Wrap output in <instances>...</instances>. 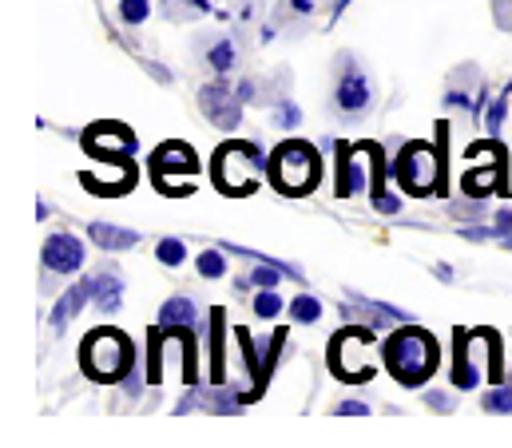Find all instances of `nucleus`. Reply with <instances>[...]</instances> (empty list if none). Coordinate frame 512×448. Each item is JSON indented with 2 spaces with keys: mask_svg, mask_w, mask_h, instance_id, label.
<instances>
[{
  "mask_svg": "<svg viewBox=\"0 0 512 448\" xmlns=\"http://www.w3.org/2000/svg\"><path fill=\"white\" fill-rule=\"evenodd\" d=\"M334 413H338V417H366L370 405H366V401H342V405H334Z\"/></svg>",
  "mask_w": 512,
  "mask_h": 448,
  "instance_id": "e433bc0d",
  "label": "nucleus"
},
{
  "mask_svg": "<svg viewBox=\"0 0 512 448\" xmlns=\"http://www.w3.org/2000/svg\"><path fill=\"white\" fill-rule=\"evenodd\" d=\"M84 258H88V250L76 234H68V230L48 234L44 246H40V266H44L40 294H56V278H72L84 266Z\"/></svg>",
  "mask_w": 512,
  "mask_h": 448,
  "instance_id": "0eeeda50",
  "label": "nucleus"
},
{
  "mask_svg": "<svg viewBox=\"0 0 512 448\" xmlns=\"http://www.w3.org/2000/svg\"><path fill=\"white\" fill-rule=\"evenodd\" d=\"M449 215H453L457 223H481V219H485V203H481L477 195H469V199L449 203Z\"/></svg>",
  "mask_w": 512,
  "mask_h": 448,
  "instance_id": "c756f323",
  "label": "nucleus"
},
{
  "mask_svg": "<svg viewBox=\"0 0 512 448\" xmlns=\"http://www.w3.org/2000/svg\"><path fill=\"white\" fill-rule=\"evenodd\" d=\"M322 179V159L310 143H282L274 155H270V183L282 191V195H310Z\"/></svg>",
  "mask_w": 512,
  "mask_h": 448,
  "instance_id": "39448f33",
  "label": "nucleus"
},
{
  "mask_svg": "<svg viewBox=\"0 0 512 448\" xmlns=\"http://www.w3.org/2000/svg\"><path fill=\"white\" fill-rule=\"evenodd\" d=\"M88 282H92V302H96V310H100L104 318L120 314V306H124V294H128V286H124L120 270H116V266H104V270H96Z\"/></svg>",
  "mask_w": 512,
  "mask_h": 448,
  "instance_id": "f3484780",
  "label": "nucleus"
},
{
  "mask_svg": "<svg viewBox=\"0 0 512 448\" xmlns=\"http://www.w3.org/2000/svg\"><path fill=\"white\" fill-rule=\"evenodd\" d=\"M497 341H489V334H457V353H453V385L461 393L477 389V381L485 377V353H493Z\"/></svg>",
  "mask_w": 512,
  "mask_h": 448,
  "instance_id": "f8f14e48",
  "label": "nucleus"
},
{
  "mask_svg": "<svg viewBox=\"0 0 512 448\" xmlns=\"http://www.w3.org/2000/svg\"><path fill=\"white\" fill-rule=\"evenodd\" d=\"M262 175H270V163L258 143H227L215 151V183L223 195H251Z\"/></svg>",
  "mask_w": 512,
  "mask_h": 448,
  "instance_id": "7ed1b4c3",
  "label": "nucleus"
},
{
  "mask_svg": "<svg viewBox=\"0 0 512 448\" xmlns=\"http://www.w3.org/2000/svg\"><path fill=\"white\" fill-rule=\"evenodd\" d=\"M421 401H425V409H433V413H453V409H457V397H453L449 389H429Z\"/></svg>",
  "mask_w": 512,
  "mask_h": 448,
  "instance_id": "72a5a7b5",
  "label": "nucleus"
},
{
  "mask_svg": "<svg viewBox=\"0 0 512 448\" xmlns=\"http://www.w3.org/2000/svg\"><path fill=\"white\" fill-rule=\"evenodd\" d=\"M461 234H465L469 242H493V238H497V230H493V226H465Z\"/></svg>",
  "mask_w": 512,
  "mask_h": 448,
  "instance_id": "4c0bfd02",
  "label": "nucleus"
},
{
  "mask_svg": "<svg viewBox=\"0 0 512 448\" xmlns=\"http://www.w3.org/2000/svg\"><path fill=\"white\" fill-rule=\"evenodd\" d=\"M143 377H139V369H131L128 377H124V393H128V401H139V393H143V385H139Z\"/></svg>",
  "mask_w": 512,
  "mask_h": 448,
  "instance_id": "58836bf2",
  "label": "nucleus"
},
{
  "mask_svg": "<svg viewBox=\"0 0 512 448\" xmlns=\"http://www.w3.org/2000/svg\"><path fill=\"white\" fill-rule=\"evenodd\" d=\"M282 310H286V302H282L274 290H258V294H255V318H262V322H274Z\"/></svg>",
  "mask_w": 512,
  "mask_h": 448,
  "instance_id": "7c9ffc66",
  "label": "nucleus"
},
{
  "mask_svg": "<svg viewBox=\"0 0 512 448\" xmlns=\"http://www.w3.org/2000/svg\"><path fill=\"white\" fill-rule=\"evenodd\" d=\"M151 167H155V183L163 187V195H191V183L199 175V155L187 143H163Z\"/></svg>",
  "mask_w": 512,
  "mask_h": 448,
  "instance_id": "1a4fd4ad",
  "label": "nucleus"
},
{
  "mask_svg": "<svg viewBox=\"0 0 512 448\" xmlns=\"http://www.w3.org/2000/svg\"><path fill=\"white\" fill-rule=\"evenodd\" d=\"M215 8V0H163V16L171 20H199Z\"/></svg>",
  "mask_w": 512,
  "mask_h": 448,
  "instance_id": "b1692460",
  "label": "nucleus"
},
{
  "mask_svg": "<svg viewBox=\"0 0 512 448\" xmlns=\"http://www.w3.org/2000/svg\"><path fill=\"white\" fill-rule=\"evenodd\" d=\"M374 147H342L338 151V175H334V191L342 199L358 195V191H370V155Z\"/></svg>",
  "mask_w": 512,
  "mask_h": 448,
  "instance_id": "2eb2a0df",
  "label": "nucleus"
},
{
  "mask_svg": "<svg viewBox=\"0 0 512 448\" xmlns=\"http://www.w3.org/2000/svg\"><path fill=\"white\" fill-rule=\"evenodd\" d=\"M243 96L239 88H231V76H211L203 88H199V112L207 115L219 131H235L243 123Z\"/></svg>",
  "mask_w": 512,
  "mask_h": 448,
  "instance_id": "9d476101",
  "label": "nucleus"
},
{
  "mask_svg": "<svg viewBox=\"0 0 512 448\" xmlns=\"http://www.w3.org/2000/svg\"><path fill=\"white\" fill-rule=\"evenodd\" d=\"M88 238L104 250V254H120V250H131V246H139V230H131V226H120V223H108V219H96V223H88Z\"/></svg>",
  "mask_w": 512,
  "mask_h": 448,
  "instance_id": "a211bd4d",
  "label": "nucleus"
},
{
  "mask_svg": "<svg viewBox=\"0 0 512 448\" xmlns=\"http://www.w3.org/2000/svg\"><path fill=\"white\" fill-rule=\"evenodd\" d=\"M195 270H199V278H211V282H219V278H227V250L223 246H215V250H199V258H195Z\"/></svg>",
  "mask_w": 512,
  "mask_h": 448,
  "instance_id": "5701e85b",
  "label": "nucleus"
},
{
  "mask_svg": "<svg viewBox=\"0 0 512 448\" xmlns=\"http://www.w3.org/2000/svg\"><path fill=\"white\" fill-rule=\"evenodd\" d=\"M326 108L342 123H354V119H362L374 108V80H370V68H366V60L358 52H338L334 56Z\"/></svg>",
  "mask_w": 512,
  "mask_h": 448,
  "instance_id": "f257e3e1",
  "label": "nucleus"
},
{
  "mask_svg": "<svg viewBox=\"0 0 512 448\" xmlns=\"http://www.w3.org/2000/svg\"><path fill=\"white\" fill-rule=\"evenodd\" d=\"M88 302H92V282L84 278V282H76L72 290H64V294H60V302L52 306V330H56V334H64V330H68V322H72Z\"/></svg>",
  "mask_w": 512,
  "mask_h": 448,
  "instance_id": "aec40b11",
  "label": "nucleus"
},
{
  "mask_svg": "<svg viewBox=\"0 0 512 448\" xmlns=\"http://www.w3.org/2000/svg\"><path fill=\"white\" fill-rule=\"evenodd\" d=\"M330 365H334V373H338L342 381H350V385L370 381V377H374V365H370V337L362 334V330L342 334L334 341Z\"/></svg>",
  "mask_w": 512,
  "mask_h": 448,
  "instance_id": "9b49d317",
  "label": "nucleus"
},
{
  "mask_svg": "<svg viewBox=\"0 0 512 448\" xmlns=\"http://www.w3.org/2000/svg\"><path fill=\"white\" fill-rule=\"evenodd\" d=\"M80 183L92 187V195H124L135 183V167L128 159H104V171H84Z\"/></svg>",
  "mask_w": 512,
  "mask_h": 448,
  "instance_id": "dca6fc26",
  "label": "nucleus"
},
{
  "mask_svg": "<svg viewBox=\"0 0 512 448\" xmlns=\"http://www.w3.org/2000/svg\"><path fill=\"white\" fill-rule=\"evenodd\" d=\"M84 147L104 163V159H131L135 151V135L124 123H92L84 135Z\"/></svg>",
  "mask_w": 512,
  "mask_h": 448,
  "instance_id": "4468645a",
  "label": "nucleus"
},
{
  "mask_svg": "<svg viewBox=\"0 0 512 448\" xmlns=\"http://www.w3.org/2000/svg\"><path fill=\"white\" fill-rule=\"evenodd\" d=\"M509 100H512V92H505V96H501L493 108H485V131H489V135H497V131H501L505 112H509Z\"/></svg>",
  "mask_w": 512,
  "mask_h": 448,
  "instance_id": "f704fd0d",
  "label": "nucleus"
},
{
  "mask_svg": "<svg viewBox=\"0 0 512 448\" xmlns=\"http://www.w3.org/2000/svg\"><path fill=\"white\" fill-rule=\"evenodd\" d=\"M270 108H274V127H278V131H294V127H302V108H298L290 96L274 100Z\"/></svg>",
  "mask_w": 512,
  "mask_h": 448,
  "instance_id": "bb28decb",
  "label": "nucleus"
},
{
  "mask_svg": "<svg viewBox=\"0 0 512 448\" xmlns=\"http://www.w3.org/2000/svg\"><path fill=\"white\" fill-rule=\"evenodd\" d=\"M290 318H294L298 326H314V322L322 318V302H318L314 294H298V298L290 302Z\"/></svg>",
  "mask_w": 512,
  "mask_h": 448,
  "instance_id": "a878e982",
  "label": "nucleus"
},
{
  "mask_svg": "<svg viewBox=\"0 0 512 448\" xmlns=\"http://www.w3.org/2000/svg\"><path fill=\"white\" fill-rule=\"evenodd\" d=\"M382 353H385L389 373H393L397 385H405V389H417V385L429 381L433 369H437V341H433V334H425V330H417V326L393 330V334L385 337Z\"/></svg>",
  "mask_w": 512,
  "mask_h": 448,
  "instance_id": "f03ea898",
  "label": "nucleus"
},
{
  "mask_svg": "<svg viewBox=\"0 0 512 448\" xmlns=\"http://www.w3.org/2000/svg\"><path fill=\"white\" fill-rule=\"evenodd\" d=\"M151 16V0H120V20L128 28H139Z\"/></svg>",
  "mask_w": 512,
  "mask_h": 448,
  "instance_id": "473e14b6",
  "label": "nucleus"
},
{
  "mask_svg": "<svg viewBox=\"0 0 512 448\" xmlns=\"http://www.w3.org/2000/svg\"><path fill=\"white\" fill-rule=\"evenodd\" d=\"M493 230H497V238H509L512 234V211H501V215L493 219Z\"/></svg>",
  "mask_w": 512,
  "mask_h": 448,
  "instance_id": "ea45409f",
  "label": "nucleus"
},
{
  "mask_svg": "<svg viewBox=\"0 0 512 448\" xmlns=\"http://www.w3.org/2000/svg\"><path fill=\"white\" fill-rule=\"evenodd\" d=\"M247 401H255V397H251V393H239V389H231V385H223V381L203 393V409H211V413H219V417L239 413Z\"/></svg>",
  "mask_w": 512,
  "mask_h": 448,
  "instance_id": "412c9836",
  "label": "nucleus"
},
{
  "mask_svg": "<svg viewBox=\"0 0 512 448\" xmlns=\"http://www.w3.org/2000/svg\"><path fill=\"white\" fill-rule=\"evenodd\" d=\"M258 12H262V0H231V24L235 28H255Z\"/></svg>",
  "mask_w": 512,
  "mask_h": 448,
  "instance_id": "c85d7f7f",
  "label": "nucleus"
},
{
  "mask_svg": "<svg viewBox=\"0 0 512 448\" xmlns=\"http://www.w3.org/2000/svg\"><path fill=\"white\" fill-rule=\"evenodd\" d=\"M374 207H378L382 215H397V211H401V199H397V195H385V187L378 183V187H374Z\"/></svg>",
  "mask_w": 512,
  "mask_h": 448,
  "instance_id": "c9c22d12",
  "label": "nucleus"
},
{
  "mask_svg": "<svg viewBox=\"0 0 512 448\" xmlns=\"http://www.w3.org/2000/svg\"><path fill=\"white\" fill-rule=\"evenodd\" d=\"M155 258L163 266H183L187 262V242L183 238H159L155 242Z\"/></svg>",
  "mask_w": 512,
  "mask_h": 448,
  "instance_id": "cd10ccee",
  "label": "nucleus"
},
{
  "mask_svg": "<svg viewBox=\"0 0 512 448\" xmlns=\"http://www.w3.org/2000/svg\"><path fill=\"white\" fill-rule=\"evenodd\" d=\"M481 409L485 413H512V385H497L481 397Z\"/></svg>",
  "mask_w": 512,
  "mask_h": 448,
  "instance_id": "2f4dec72",
  "label": "nucleus"
},
{
  "mask_svg": "<svg viewBox=\"0 0 512 448\" xmlns=\"http://www.w3.org/2000/svg\"><path fill=\"white\" fill-rule=\"evenodd\" d=\"M80 361H84V373L92 381H124L135 369V345L120 330H96L84 341Z\"/></svg>",
  "mask_w": 512,
  "mask_h": 448,
  "instance_id": "20e7f679",
  "label": "nucleus"
},
{
  "mask_svg": "<svg viewBox=\"0 0 512 448\" xmlns=\"http://www.w3.org/2000/svg\"><path fill=\"white\" fill-rule=\"evenodd\" d=\"M505 246H509V250H512V234H509V238H505Z\"/></svg>",
  "mask_w": 512,
  "mask_h": 448,
  "instance_id": "a19ab883",
  "label": "nucleus"
},
{
  "mask_svg": "<svg viewBox=\"0 0 512 448\" xmlns=\"http://www.w3.org/2000/svg\"><path fill=\"white\" fill-rule=\"evenodd\" d=\"M195 56L199 68H207L211 76H231L243 64V28H215V32H199L195 36Z\"/></svg>",
  "mask_w": 512,
  "mask_h": 448,
  "instance_id": "6e6552de",
  "label": "nucleus"
},
{
  "mask_svg": "<svg viewBox=\"0 0 512 448\" xmlns=\"http://www.w3.org/2000/svg\"><path fill=\"white\" fill-rule=\"evenodd\" d=\"M350 322H362L366 330H389L393 322H409L413 314L409 310H401V306H385V302H370L366 294H358V290H350L346 286V310H342Z\"/></svg>",
  "mask_w": 512,
  "mask_h": 448,
  "instance_id": "ddd939ff",
  "label": "nucleus"
},
{
  "mask_svg": "<svg viewBox=\"0 0 512 448\" xmlns=\"http://www.w3.org/2000/svg\"><path fill=\"white\" fill-rule=\"evenodd\" d=\"M393 179H397L401 191H409L417 199L421 195H433L437 183H441V155H437V147H429V143H405L397 151V159H393Z\"/></svg>",
  "mask_w": 512,
  "mask_h": 448,
  "instance_id": "423d86ee",
  "label": "nucleus"
},
{
  "mask_svg": "<svg viewBox=\"0 0 512 448\" xmlns=\"http://www.w3.org/2000/svg\"><path fill=\"white\" fill-rule=\"evenodd\" d=\"M314 8H318V0H282V4H278V20L302 28V24L314 16Z\"/></svg>",
  "mask_w": 512,
  "mask_h": 448,
  "instance_id": "393cba45",
  "label": "nucleus"
},
{
  "mask_svg": "<svg viewBox=\"0 0 512 448\" xmlns=\"http://www.w3.org/2000/svg\"><path fill=\"white\" fill-rule=\"evenodd\" d=\"M159 330H203V318H199V306L191 298H167L159 306Z\"/></svg>",
  "mask_w": 512,
  "mask_h": 448,
  "instance_id": "6ab92c4d",
  "label": "nucleus"
},
{
  "mask_svg": "<svg viewBox=\"0 0 512 448\" xmlns=\"http://www.w3.org/2000/svg\"><path fill=\"white\" fill-rule=\"evenodd\" d=\"M282 278H286V270H282L278 262H255L251 274L239 278V290H243V294H247V290H274V286H282Z\"/></svg>",
  "mask_w": 512,
  "mask_h": 448,
  "instance_id": "4be33fe9",
  "label": "nucleus"
}]
</instances>
